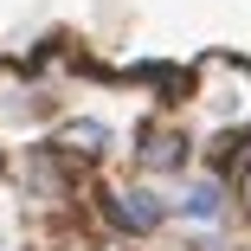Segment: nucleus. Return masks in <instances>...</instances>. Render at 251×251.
Segmentation results:
<instances>
[{
  "instance_id": "1",
  "label": "nucleus",
  "mask_w": 251,
  "mask_h": 251,
  "mask_svg": "<svg viewBox=\"0 0 251 251\" xmlns=\"http://www.w3.org/2000/svg\"><path fill=\"white\" fill-rule=\"evenodd\" d=\"M110 219H116L123 232H155V226L174 219V206H168V193H155V187H123V193L110 200Z\"/></svg>"
},
{
  "instance_id": "2",
  "label": "nucleus",
  "mask_w": 251,
  "mask_h": 251,
  "mask_svg": "<svg viewBox=\"0 0 251 251\" xmlns=\"http://www.w3.org/2000/svg\"><path fill=\"white\" fill-rule=\"evenodd\" d=\"M168 206H174V219L180 226H193V232H213L219 219H226V187L206 174V180H187L180 187V200H168Z\"/></svg>"
},
{
  "instance_id": "3",
  "label": "nucleus",
  "mask_w": 251,
  "mask_h": 251,
  "mask_svg": "<svg viewBox=\"0 0 251 251\" xmlns=\"http://www.w3.org/2000/svg\"><path fill=\"white\" fill-rule=\"evenodd\" d=\"M142 161H148V174H168V168H180V161H187V142H180V135H148Z\"/></svg>"
},
{
  "instance_id": "4",
  "label": "nucleus",
  "mask_w": 251,
  "mask_h": 251,
  "mask_svg": "<svg viewBox=\"0 0 251 251\" xmlns=\"http://www.w3.org/2000/svg\"><path fill=\"white\" fill-rule=\"evenodd\" d=\"M65 148H77V155H103V148H110V129L84 116V123H71V129H65Z\"/></svg>"
}]
</instances>
